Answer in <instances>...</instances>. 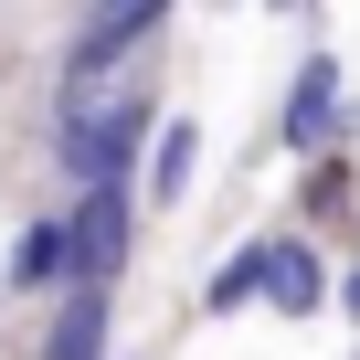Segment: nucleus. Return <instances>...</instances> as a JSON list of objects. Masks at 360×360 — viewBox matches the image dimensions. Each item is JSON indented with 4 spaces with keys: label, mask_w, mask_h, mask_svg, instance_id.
Masks as SVG:
<instances>
[{
    "label": "nucleus",
    "mask_w": 360,
    "mask_h": 360,
    "mask_svg": "<svg viewBox=\"0 0 360 360\" xmlns=\"http://www.w3.org/2000/svg\"><path fill=\"white\" fill-rule=\"evenodd\" d=\"M148 127H159V96L148 85H64L53 96V159L64 180H138L148 159Z\"/></svg>",
    "instance_id": "obj_1"
},
{
    "label": "nucleus",
    "mask_w": 360,
    "mask_h": 360,
    "mask_svg": "<svg viewBox=\"0 0 360 360\" xmlns=\"http://www.w3.org/2000/svg\"><path fill=\"white\" fill-rule=\"evenodd\" d=\"M138 233H148V191H138V180H75V202H64V255H75V276L127 286Z\"/></svg>",
    "instance_id": "obj_2"
},
{
    "label": "nucleus",
    "mask_w": 360,
    "mask_h": 360,
    "mask_svg": "<svg viewBox=\"0 0 360 360\" xmlns=\"http://www.w3.org/2000/svg\"><path fill=\"white\" fill-rule=\"evenodd\" d=\"M349 138H360L349 64H339L328 43H307L297 75H286V106H276V148H286V159H318V148H349Z\"/></svg>",
    "instance_id": "obj_3"
},
{
    "label": "nucleus",
    "mask_w": 360,
    "mask_h": 360,
    "mask_svg": "<svg viewBox=\"0 0 360 360\" xmlns=\"http://www.w3.org/2000/svg\"><path fill=\"white\" fill-rule=\"evenodd\" d=\"M265 307H276V318H328V307H339V255H328V233L265 223Z\"/></svg>",
    "instance_id": "obj_4"
},
{
    "label": "nucleus",
    "mask_w": 360,
    "mask_h": 360,
    "mask_svg": "<svg viewBox=\"0 0 360 360\" xmlns=\"http://www.w3.org/2000/svg\"><path fill=\"white\" fill-rule=\"evenodd\" d=\"M32 360H117V286L96 276H64L53 286V318H43V349Z\"/></svg>",
    "instance_id": "obj_5"
},
{
    "label": "nucleus",
    "mask_w": 360,
    "mask_h": 360,
    "mask_svg": "<svg viewBox=\"0 0 360 360\" xmlns=\"http://www.w3.org/2000/svg\"><path fill=\"white\" fill-rule=\"evenodd\" d=\"M202 159H212V138H202V117L191 106H169L159 127H148V159H138V191H148V212H180L202 191Z\"/></svg>",
    "instance_id": "obj_6"
},
{
    "label": "nucleus",
    "mask_w": 360,
    "mask_h": 360,
    "mask_svg": "<svg viewBox=\"0 0 360 360\" xmlns=\"http://www.w3.org/2000/svg\"><path fill=\"white\" fill-rule=\"evenodd\" d=\"M64 276H75V255H64V212L22 223V233H11V265H0V286H11V297H53Z\"/></svg>",
    "instance_id": "obj_7"
},
{
    "label": "nucleus",
    "mask_w": 360,
    "mask_h": 360,
    "mask_svg": "<svg viewBox=\"0 0 360 360\" xmlns=\"http://www.w3.org/2000/svg\"><path fill=\"white\" fill-rule=\"evenodd\" d=\"M244 307H265V233L223 244L212 276H202V318H244Z\"/></svg>",
    "instance_id": "obj_8"
},
{
    "label": "nucleus",
    "mask_w": 360,
    "mask_h": 360,
    "mask_svg": "<svg viewBox=\"0 0 360 360\" xmlns=\"http://www.w3.org/2000/svg\"><path fill=\"white\" fill-rule=\"evenodd\" d=\"M349 180H360V169H349V148L297 159V223H307V233H328V223L349 212Z\"/></svg>",
    "instance_id": "obj_9"
},
{
    "label": "nucleus",
    "mask_w": 360,
    "mask_h": 360,
    "mask_svg": "<svg viewBox=\"0 0 360 360\" xmlns=\"http://www.w3.org/2000/svg\"><path fill=\"white\" fill-rule=\"evenodd\" d=\"M339 318H349V328H360V255H349V265H339Z\"/></svg>",
    "instance_id": "obj_10"
},
{
    "label": "nucleus",
    "mask_w": 360,
    "mask_h": 360,
    "mask_svg": "<svg viewBox=\"0 0 360 360\" xmlns=\"http://www.w3.org/2000/svg\"><path fill=\"white\" fill-rule=\"evenodd\" d=\"M255 11H276V22H307V0H255Z\"/></svg>",
    "instance_id": "obj_11"
},
{
    "label": "nucleus",
    "mask_w": 360,
    "mask_h": 360,
    "mask_svg": "<svg viewBox=\"0 0 360 360\" xmlns=\"http://www.w3.org/2000/svg\"><path fill=\"white\" fill-rule=\"evenodd\" d=\"M202 11H255V0H202Z\"/></svg>",
    "instance_id": "obj_12"
},
{
    "label": "nucleus",
    "mask_w": 360,
    "mask_h": 360,
    "mask_svg": "<svg viewBox=\"0 0 360 360\" xmlns=\"http://www.w3.org/2000/svg\"><path fill=\"white\" fill-rule=\"evenodd\" d=\"M117 360H148V349H117Z\"/></svg>",
    "instance_id": "obj_13"
}]
</instances>
